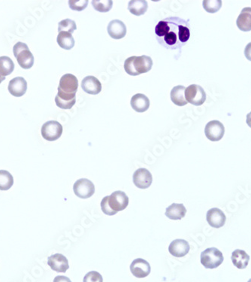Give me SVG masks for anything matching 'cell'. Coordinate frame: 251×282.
Returning a JSON list of instances; mask_svg holds the SVG:
<instances>
[{"label":"cell","instance_id":"6da1fadb","mask_svg":"<svg viewBox=\"0 0 251 282\" xmlns=\"http://www.w3.org/2000/svg\"><path fill=\"white\" fill-rule=\"evenodd\" d=\"M156 40L166 49L179 50L190 38L189 20L178 17H167L160 20L155 27Z\"/></svg>","mask_w":251,"mask_h":282},{"label":"cell","instance_id":"7a4b0ae2","mask_svg":"<svg viewBox=\"0 0 251 282\" xmlns=\"http://www.w3.org/2000/svg\"><path fill=\"white\" fill-rule=\"evenodd\" d=\"M129 205V197L124 192L118 190L110 196H105L101 202L103 213L112 216L118 212L124 210Z\"/></svg>","mask_w":251,"mask_h":282},{"label":"cell","instance_id":"3957f363","mask_svg":"<svg viewBox=\"0 0 251 282\" xmlns=\"http://www.w3.org/2000/svg\"><path fill=\"white\" fill-rule=\"evenodd\" d=\"M153 60L148 56L143 55L140 57L132 56L125 60L124 69L128 75L137 76L143 73H147L152 69Z\"/></svg>","mask_w":251,"mask_h":282},{"label":"cell","instance_id":"277c9868","mask_svg":"<svg viewBox=\"0 0 251 282\" xmlns=\"http://www.w3.org/2000/svg\"><path fill=\"white\" fill-rule=\"evenodd\" d=\"M13 53L19 66L23 69H29L34 64V56L29 51L28 45L23 42H17L13 48Z\"/></svg>","mask_w":251,"mask_h":282},{"label":"cell","instance_id":"5b68a950","mask_svg":"<svg viewBox=\"0 0 251 282\" xmlns=\"http://www.w3.org/2000/svg\"><path fill=\"white\" fill-rule=\"evenodd\" d=\"M201 264L206 269H216L223 264L224 255L219 249L210 248L201 254Z\"/></svg>","mask_w":251,"mask_h":282},{"label":"cell","instance_id":"8992f818","mask_svg":"<svg viewBox=\"0 0 251 282\" xmlns=\"http://www.w3.org/2000/svg\"><path fill=\"white\" fill-rule=\"evenodd\" d=\"M41 134L45 140L56 141L63 134V126L56 121H49L41 127Z\"/></svg>","mask_w":251,"mask_h":282},{"label":"cell","instance_id":"52a82bcc","mask_svg":"<svg viewBox=\"0 0 251 282\" xmlns=\"http://www.w3.org/2000/svg\"><path fill=\"white\" fill-rule=\"evenodd\" d=\"M185 98L187 103L193 106H202L206 100V93L199 85H191L186 88Z\"/></svg>","mask_w":251,"mask_h":282},{"label":"cell","instance_id":"ba28073f","mask_svg":"<svg viewBox=\"0 0 251 282\" xmlns=\"http://www.w3.org/2000/svg\"><path fill=\"white\" fill-rule=\"evenodd\" d=\"M75 194L81 199H88L95 193V186L92 181L87 178H81L74 184Z\"/></svg>","mask_w":251,"mask_h":282},{"label":"cell","instance_id":"9c48e42d","mask_svg":"<svg viewBox=\"0 0 251 282\" xmlns=\"http://www.w3.org/2000/svg\"><path fill=\"white\" fill-rule=\"evenodd\" d=\"M78 88V78L75 75L72 74H66L60 78L58 93L66 95H72V94H76Z\"/></svg>","mask_w":251,"mask_h":282},{"label":"cell","instance_id":"30bf717a","mask_svg":"<svg viewBox=\"0 0 251 282\" xmlns=\"http://www.w3.org/2000/svg\"><path fill=\"white\" fill-rule=\"evenodd\" d=\"M225 134V128L219 121H212L207 124L205 128V134L208 140L212 141H218L222 140Z\"/></svg>","mask_w":251,"mask_h":282},{"label":"cell","instance_id":"8fae6325","mask_svg":"<svg viewBox=\"0 0 251 282\" xmlns=\"http://www.w3.org/2000/svg\"><path fill=\"white\" fill-rule=\"evenodd\" d=\"M153 177L150 171L144 168L137 169L133 174V183L140 189H147L151 185Z\"/></svg>","mask_w":251,"mask_h":282},{"label":"cell","instance_id":"7c38bea8","mask_svg":"<svg viewBox=\"0 0 251 282\" xmlns=\"http://www.w3.org/2000/svg\"><path fill=\"white\" fill-rule=\"evenodd\" d=\"M130 271L135 277L143 279L150 274V266L145 260L137 258L131 264Z\"/></svg>","mask_w":251,"mask_h":282},{"label":"cell","instance_id":"4fadbf2b","mask_svg":"<svg viewBox=\"0 0 251 282\" xmlns=\"http://www.w3.org/2000/svg\"><path fill=\"white\" fill-rule=\"evenodd\" d=\"M206 220L211 227L218 229L224 227L227 221V217L221 209L213 208L207 212Z\"/></svg>","mask_w":251,"mask_h":282},{"label":"cell","instance_id":"5bb4252c","mask_svg":"<svg viewBox=\"0 0 251 282\" xmlns=\"http://www.w3.org/2000/svg\"><path fill=\"white\" fill-rule=\"evenodd\" d=\"M8 91L15 97H21L27 91V82L23 77H16L9 82Z\"/></svg>","mask_w":251,"mask_h":282},{"label":"cell","instance_id":"9a60e30c","mask_svg":"<svg viewBox=\"0 0 251 282\" xmlns=\"http://www.w3.org/2000/svg\"><path fill=\"white\" fill-rule=\"evenodd\" d=\"M48 264L57 273H66L69 268V261L64 255L55 254L48 258Z\"/></svg>","mask_w":251,"mask_h":282},{"label":"cell","instance_id":"2e32d148","mask_svg":"<svg viewBox=\"0 0 251 282\" xmlns=\"http://www.w3.org/2000/svg\"><path fill=\"white\" fill-rule=\"evenodd\" d=\"M190 250V245L184 239H175L169 246V253L176 258L186 256Z\"/></svg>","mask_w":251,"mask_h":282},{"label":"cell","instance_id":"e0dca14e","mask_svg":"<svg viewBox=\"0 0 251 282\" xmlns=\"http://www.w3.org/2000/svg\"><path fill=\"white\" fill-rule=\"evenodd\" d=\"M81 88L87 94L97 95L102 91V84L98 78L94 76L85 77L81 82Z\"/></svg>","mask_w":251,"mask_h":282},{"label":"cell","instance_id":"ac0fdd59","mask_svg":"<svg viewBox=\"0 0 251 282\" xmlns=\"http://www.w3.org/2000/svg\"><path fill=\"white\" fill-rule=\"evenodd\" d=\"M108 32L114 39H121L126 34V26L120 20H112L108 25Z\"/></svg>","mask_w":251,"mask_h":282},{"label":"cell","instance_id":"d6986e66","mask_svg":"<svg viewBox=\"0 0 251 282\" xmlns=\"http://www.w3.org/2000/svg\"><path fill=\"white\" fill-rule=\"evenodd\" d=\"M236 24L243 32L251 31V8L246 7L242 10L236 20Z\"/></svg>","mask_w":251,"mask_h":282},{"label":"cell","instance_id":"ffe728a7","mask_svg":"<svg viewBox=\"0 0 251 282\" xmlns=\"http://www.w3.org/2000/svg\"><path fill=\"white\" fill-rule=\"evenodd\" d=\"M130 104L135 112L142 113L150 107V100L144 94H137L131 99Z\"/></svg>","mask_w":251,"mask_h":282},{"label":"cell","instance_id":"44dd1931","mask_svg":"<svg viewBox=\"0 0 251 282\" xmlns=\"http://www.w3.org/2000/svg\"><path fill=\"white\" fill-rule=\"evenodd\" d=\"M187 209L184 204L173 203L165 210V216L171 220H181L185 216Z\"/></svg>","mask_w":251,"mask_h":282},{"label":"cell","instance_id":"7402d4cb","mask_svg":"<svg viewBox=\"0 0 251 282\" xmlns=\"http://www.w3.org/2000/svg\"><path fill=\"white\" fill-rule=\"evenodd\" d=\"M231 259L235 267L239 270H244L249 264L250 256L245 251L237 249L232 254Z\"/></svg>","mask_w":251,"mask_h":282},{"label":"cell","instance_id":"603a6c76","mask_svg":"<svg viewBox=\"0 0 251 282\" xmlns=\"http://www.w3.org/2000/svg\"><path fill=\"white\" fill-rule=\"evenodd\" d=\"M56 105L62 109H71L76 103V94L66 95L58 93L55 97Z\"/></svg>","mask_w":251,"mask_h":282},{"label":"cell","instance_id":"cb8c5ba5","mask_svg":"<svg viewBox=\"0 0 251 282\" xmlns=\"http://www.w3.org/2000/svg\"><path fill=\"white\" fill-rule=\"evenodd\" d=\"M185 87L183 85H178L172 88L170 96L174 104L178 106H184L188 103L185 98Z\"/></svg>","mask_w":251,"mask_h":282},{"label":"cell","instance_id":"d4e9b609","mask_svg":"<svg viewBox=\"0 0 251 282\" xmlns=\"http://www.w3.org/2000/svg\"><path fill=\"white\" fill-rule=\"evenodd\" d=\"M148 5L145 0H132L129 1L128 10L129 12L135 16H141L145 14Z\"/></svg>","mask_w":251,"mask_h":282},{"label":"cell","instance_id":"484cf974","mask_svg":"<svg viewBox=\"0 0 251 282\" xmlns=\"http://www.w3.org/2000/svg\"><path fill=\"white\" fill-rule=\"evenodd\" d=\"M57 42L60 48H63V49L71 50L75 46V39H74L72 34L69 33V32H59Z\"/></svg>","mask_w":251,"mask_h":282},{"label":"cell","instance_id":"4316f807","mask_svg":"<svg viewBox=\"0 0 251 282\" xmlns=\"http://www.w3.org/2000/svg\"><path fill=\"white\" fill-rule=\"evenodd\" d=\"M14 69V63L10 57L6 56L0 57V75L7 76L11 75Z\"/></svg>","mask_w":251,"mask_h":282},{"label":"cell","instance_id":"83f0119b","mask_svg":"<svg viewBox=\"0 0 251 282\" xmlns=\"http://www.w3.org/2000/svg\"><path fill=\"white\" fill-rule=\"evenodd\" d=\"M14 184V178L9 172L0 170V190H8Z\"/></svg>","mask_w":251,"mask_h":282},{"label":"cell","instance_id":"f1b7e54d","mask_svg":"<svg viewBox=\"0 0 251 282\" xmlns=\"http://www.w3.org/2000/svg\"><path fill=\"white\" fill-rule=\"evenodd\" d=\"M94 9L100 12H109L112 8L113 2L112 0H94L92 1Z\"/></svg>","mask_w":251,"mask_h":282},{"label":"cell","instance_id":"f546056e","mask_svg":"<svg viewBox=\"0 0 251 282\" xmlns=\"http://www.w3.org/2000/svg\"><path fill=\"white\" fill-rule=\"evenodd\" d=\"M221 0H205L202 2L203 8L208 13H216L221 9L222 6Z\"/></svg>","mask_w":251,"mask_h":282},{"label":"cell","instance_id":"4dcf8cb0","mask_svg":"<svg viewBox=\"0 0 251 282\" xmlns=\"http://www.w3.org/2000/svg\"><path fill=\"white\" fill-rule=\"evenodd\" d=\"M77 29L76 23L70 19H65L59 23L58 32H66L72 34Z\"/></svg>","mask_w":251,"mask_h":282},{"label":"cell","instance_id":"1f68e13d","mask_svg":"<svg viewBox=\"0 0 251 282\" xmlns=\"http://www.w3.org/2000/svg\"><path fill=\"white\" fill-rule=\"evenodd\" d=\"M88 2V0H70L69 1V8L74 11H81L87 8Z\"/></svg>","mask_w":251,"mask_h":282},{"label":"cell","instance_id":"d6a6232c","mask_svg":"<svg viewBox=\"0 0 251 282\" xmlns=\"http://www.w3.org/2000/svg\"><path fill=\"white\" fill-rule=\"evenodd\" d=\"M83 282H103V276L98 272L91 271L86 274Z\"/></svg>","mask_w":251,"mask_h":282},{"label":"cell","instance_id":"836d02e7","mask_svg":"<svg viewBox=\"0 0 251 282\" xmlns=\"http://www.w3.org/2000/svg\"><path fill=\"white\" fill-rule=\"evenodd\" d=\"M245 56L249 61H251V42L247 45L246 48H245Z\"/></svg>","mask_w":251,"mask_h":282},{"label":"cell","instance_id":"e575fe53","mask_svg":"<svg viewBox=\"0 0 251 282\" xmlns=\"http://www.w3.org/2000/svg\"><path fill=\"white\" fill-rule=\"evenodd\" d=\"M54 282H72V281L66 276H59L54 279Z\"/></svg>","mask_w":251,"mask_h":282},{"label":"cell","instance_id":"d590c367","mask_svg":"<svg viewBox=\"0 0 251 282\" xmlns=\"http://www.w3.org/2000/svg\"><path fill=\"white\" fill-rule=\"evenodd\" d=\"M246 122L247 124H248V126L251 128V112L247 115Z\"/></svg>","mask_w":251,"mask_h":282},{"label":"cell","instance_id":"8d00e7d4","mask_svg":"<svg viewBox=\"0 0 251 282\" xmlns=\"http://www.w3.org/2000/svg\"><path fill=\"white\" fill-rule=\"evenodd\" d=\"M4 80H5V77L2 76V75H0V85L3 82Z\"/></svg>","mask_w":251,"mask_h":282},{"label":"cell","instance_id":"74e56055","mask_svg":"<svg viewBox=\"0 0 251 282\" xmlns=\"http://www.w3.org/2000/svg\"><path fill=\"white\" fill-rule=\"evenodd\" d=\"M248 282H251V279H250V280H249V281H248Z\"/></svg>","mask_w":251,"mask_h":282}]
</instances>
